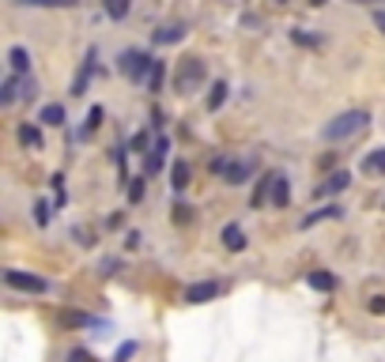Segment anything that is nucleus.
I'll use <instances>...</instances> for the list:
<instances>
[{
	"instance_id": "nucleus-1",
	"label": "nucleus",
	"mask_w": 385,
	"mask_h": 362,
	"mask_svg": "<svg viewBox=\"0 0 385 362\" xmlns=\"http://www.w3.org/2000/svg\"><path fill=\"white\" fill-rule=\"evenodd\" d=\"M366 117L363 110H348V114H340V117H333L325 128H321V136H325L328 143H340V140H351V136H359V132H366Z\"/></svg>"
},
{
	"instance_id": "nucleus-2",
	"label": "nucleus",
	"mask_w": 385,
	"mask_h": 362,
	"mask_svg": "<svg viewBox=\"0 0 385 362\" xmlns=\"http://www.w3.org/2000/svg\"><path fill=\"white\" fill-rule=\"evenodd\" d=\"M204 79H208L204 61H200V57H181L178 68H174V91H178V94H192V91L204 87Z\"/></svg>"
},
{
	"instance_id": "nucleus-3",
	"label": "nucleus",
	"mask_w": 385,
	"mask_h": 362,
	"mask_svg": "<svg viewBox=\"0 0 385 362\" xmlns=\"http://www.w3.org/2000/svg\"><path fill=\"white\" fill-rule=\"evenodd\" d=\"M117 68H121L128 79H136V83H148V76H151V68H155V61H151L148 53H140V50H125Z\"/></svg>"
},
{
	"instance_id": "nucleus-4",
	"label": "nucleus",
	"mask_w": 385,
	"mask_h": 362,
	"mask_svg": "<svg viewBox=\"0 0 385 362\" xmlns=\"http://www.w3.org/2000/svg\"><path fill=\"white\" fill-rule=\"evenodd\" d=\"M4 283L15 287V291H27V294H46V291H50V283H46L42 276H34V272H19V268H8Z\"/></svg>"
},
{
	"instance_id": "nucleus-5",
	"label": "nucleus",
	"mask_w": 385,
	"mask_h": 362,
	"mask_svg": "<svg viewBox=\"0 0 385 362\" xmlns=\"http://www.w3.org/2000/svg\"><path fill=\"white\" fill-rule=\"evenodd\" d=\"M268 200H272V208H287V204H291V181H287V174H272Z\"/></svg>"
},
{
	"instance_id": "nucleus-6",
	"label": "nucleus",
	"mask_w": 385,
	"mask_h": 362,
	"mask_svg": "<svg viewBox=\"0 0 385 362\" xmlns=\"http://www.w3.org/2000/svg\"><path fill=\"white\" fill-rule=\"evenodd\" d=\"M215 294H219V283H215V279H204V283H192L189 291H186V302L189 305H200V302H212Z\"/></svg>"
},
{
	"instance_id": "nucleus-7",
	"label": "nucleus",
	"mask_w": 385,
	"mask_h": 362,
	"mask_svg": "<svg viewBox=\"0 0 385 362\" xmlns=\"http://www.w3.org/2000/svg\"><path fill=\"white\" fill-rule=\"evenodd\" d=\"M348 185H351V174L348 170H336V174H328V178L317 185V192H321V197H333V192H344Z\"/></svg>"
},
{
	"instance_id": "nucleus-8",
	"label": "nucleus",
	"mask_w": 385,
	"mask_h": 362,
	"mask_svg": "<svg viewBox=\"0 0 385 362\" xmlns=\"http://www.w3.org/2000/svg\"><path fill=\"white\" fill-rule=\"evenodd\" d=\"M219 238H223V245H227L230 253H242V249H246V230L238 227V223H227Z\"/></svg>"
},
{
	"instance_id": "nucleus-9",
	"label": "nucleus",
	"mask_w": 385,
	"mask_h": 362,
	"mask_svg": "<svg viewBox=\"0 0 385 362\" xmlns=\"http://www.w3.org/2000/svg\"><path fill=\"white\" fill-rule=\"evenodd\" d=\"M253 170H257V159H238V163H230V170H227V185H242Z\"/></svg>"
},
{
	"instance_id": "nucleus-10",
	"label": "nucleus",
	"mask_w": 385,
	"mask_h": 362,
	"mask_svg": "<svg viewBox=\"0 0 385 362\" xmlns=\"http://www.w3.org/2000/svg\"><path fill=\"white\" fill-rule=\"evenodd\" d=\"M8 64H12V76H27L30 72V53L23 46H12L8 50Z\"/></svg>"
},
{
	"instance_id": "nucleus-11",
	"label": "nucleus",
	"mask_w": 385,
	"mask_h": 362,
	"mask_svg": "<svg viewBox=\"0 0 385 362\" xmlns=\"http://www.w3.org/2000/svg\"><path fill=\"white\" fill-rule=\"evenodd\" d=\"M19 94H23V76H8L4 83H0V106H12Z\"/></svg>"
},
{
	"instance_id": "nucleus-12",
	"label": "nucleus",
	"mask_w": 385,
	"mask_h": 362,
	"mask_svg": "<svg viewBox=\"0 0 385 362\" xmlns=\"http://www.w3.org/2000/svg\"><path fill=\"white\" fill-rule=\"evenodd\" d=\"M166 151H170V140H166V136H159V140H155V151L148 155V174H159V170H163Z\"/></svg>"
},
{
	"instance_id": "nucleus-13",
	"label": "nucleus",
	"mask_w": 385,
	"mask_h": 362,
	"mask_svg": "<svg viewBox=\"0 0 385 362\" xmlns=\"http://www.w3.org/2000/svg\"><path fill=\"white\" fill-rule=\"evenodd\" d=\"M340 215H344V208L340 204H325V208H317V212L314 215H306V219H302V227H317V223H325V219H340Z\"/></svg>"
},
{
	"instance_id": "nucleus-14",
	"label": "nucleus",
	"mask_w": 385,
	"mask_h": 362,
	"mask_svg": "<svg viewBox=\"0 0 385 362\" xmlns=\"http://www.w3.org/2000/svg\"><path fill=\"white\" fill-rule=\"evenodd\" d=\"M15 136H19V143H23L27 151H42V148H46L42 132H38L34 125H19V132H15Z\"/></svg>"
},
{
	"instance_id": "nucleus-15",
	"label": "nucleus",
	"mask_w": 385,
	"mask_h": 362,
	"mask_svg": "<svg viewBox=\"0 0 385 362\" xmlns=\"http://www.w3.org/2000/svg\"><path fill=\"white\" fill-rule=\"evenodd\" d=\"M91 72H95V53H87V61L79 64L76 79H72V94H83L87 91V79H91Z\"/></svg>"
},
{
	"instance_id": "nucleus-16",
	"label": "nucleus",
	"mask_w": 385,
	"mask_h": 362,
	"mask_svg": "<svg viewBox=\"0 0 385 362\" xmlns=\"http://www.w3.org/2000/svg\"><path fill=\"white\" fill-rule=\"evenodd\" d=\"M61 325H64V328H91V325H99V321H95L91 313H76V310H64V313H61Z\"/></svg>"
},
{
	"instance_id": "nucleus-17",
	"label": "nucleus",
	"mask_w": 385,
	"mask_h": 362,
	"mask_svg": "<svg viewBox=\"0 0 385 362\" xmlns=\"http://www.w3.org/2000/svg\"><path fill=\"white\" fill-rule=\"evenodd\" d=\"M306 283L314 287V291H336V276H333V272H310Z\"/></svg>"
},
{
	"instance_id": "nucleus-18",
	"label": "nucleus",
	"mask_w": 385,
	"mask_h": 362,
	"mask_svg": "<svg viewBox=\"0 0 385 362\" xmlns=\"http://www.w3.org/2000/svg\"><path fill=\"white\" fill-rule=\"evenodd\" d=\"M38 121H42V125H64V106H61V102H50V106H42Z\"/></svg>"
},
{
	"instance_id": "nucleus-19",
	"label": "nucleus",
	"mask_w": 385,
	"mask_h": 362,
	"mask_svg": "<svg viewBox=\"0 0 385 362\" xmlns=\"http://www.w3.org/2000/svg\"><path fill=\"white\" fill-rule=\"evenodd\" d=\"M363 170H366V174H385V148L371 151V155L363 159Z\"/></svg>"
},
{
	"instance_id": "nucleus-20",
	"label": "nucleus",
	"mask_w": 385,
	"mask_h": 362,
	"mask_svg": "<svg viewBox=\"0 0 385 362\" xmlns=\"http://www.w3.org/2000/svg\"><path fill=\"white\" fill-rule=\"evenodd\" d=\"M23 8H76L79 0H15Z\"/></svg>"
},
{
	"instance_id": "nucleus-21",
	"label": "nucleus",
	"mask_w": 385,
	"mask_h": 362,
	"mask_svg": "<svg viewBox=\"0 0 385 362\" xmlns=\"http://www.w3.org/2000/svg\"><path fill=\"white\" fill-rule=\"evenodd\" d=\"M223 102H227V83H212V94H208V110H219Z\"/></svg>"
},
{
	"instance_id": "nucleus-22",
	"label": "nucleus",
	"mask_w": 385,
	"mask_h": 362,
	"mask_svg": "<svg viewBox=\"0 0 385 362\" xmlns=\"http://www.w3.org/2000/svg\"><path fill=\"white\" fill-rule=\"evenodd\" d=\"M181 34H186V27H163L155 34V42L159 46H170V42H181Z\"/></svg>"
},
{
	"instance_id": "nucleus-23",
	"label": "nucleus",
	"mask_w": 385,
	"mask_h": 362,
	"mask_svg": "<svg viewBox=\"0 0 385 362\" xmlns=\"http://www.w3.org/2000/svg\"><path fill=\"white\" fill-rule=\"evenodd\" d=\"M128 8H132V0H106V15H110V19H125Z\"/></svg>"
},
{
	"instance_id": "nucleus-24",
	"label": "nucleus",
	"mask_w": 385,
	"mask_h": 362,
	"mask_svg": "<svg viewBox=\"0 0 385 362\" xmlns=\"http://www.w3.org/2000/svg\"><path fill=\"white\" fill-rule=\"evenodd\" d=\"M170 178H174V181H170L174 189H186V185H189V166H186V163H174V166H170Z\"/></svg>"
},
{
	"instance_id": "nucleus-25",
	"label": "nucleus",
	"mask_w": 385,
	"mask_h": 362,
	"mask_svg": "<svg viewBox=\"0 0 385 362\" xmlns=\"http://www.w3.org/2000/svg\"><path fill=\"white\" fill-rule=\"evenodd\" d=\"M268 189H272V174L257 181V189H253V200H250V204H253V208H261V204H264V197H268Z\"/></svg>"
},
{
	"instance_id": "nucleus-26",
	"label": "nucleus",
	"mask_w": 385,
	"mask_h": 362,
	"mask_svg": "<svg viewBox=\"0 0 385 362\" xmlns=\"http://www.w3.org/2000/svg\"><path fill=\"white\" fill-rule=\"evenodd\" d=\"M163 76H166L163 61H155V68H151V76H148V87H151V91H159V87H163Z\"/></svg>"
},
{
	"instance_id": "nucleus-27",
	"label": "nucleus",
	"mask_w": 385,
	"mask_h": 362,
	"mask_svg": "<svg viewBox=\"0 0 385 362\" xmlns=\"http://www.w3.org/2000/svg\"><path fill=\"white\" fill-rule=\"evenodd\" d=\"M227 170H230V159L227 155H215L212 159V174H223V178H227Z\"/></svg>"
},
{
	"instance_id": "nucleus-28",
	"label": "nucleus",
	"mask_w": 385,
	"mask_h": 362,
	"mask_svg": "<svg viewBox=\"0 0 385 362\" xmlns=\"http://www.w3.org/2000/svg\"><path fill=\"white\" fill-rule=\"evenodd\" d=\"M34 219H38V227H46V223H50V204H46V200H38V208H34Z\"/></svg>"
},
{
	"instance_id": "nucleus-29",
	"label": "nucleus",
	"mask_w": 385,
	"mask_h": 362,
	"mask_svg": "<svg viewBox=\"0 0 385 362\" xmlns=\"http://www.w3.org/2000/svg\"><path fill=\"white\" fill-rule=\"evenodd\" d=\"M99 121H102V106H91V114H87V125H83V132H91V128H99Z\"/></svg>"
},
{
	"instance_id": "nucleus-30",
	"label": "nucleus",
	"mask_w": 385,
	"mask_h": 362,
	"mask_svg": "<svg viewBox=\"0 0 385 362\" xmlns=\"http://www.w3.org/2000/svg\"><path fill=\"white\" fill-rule=\"evenodd\" d=\"M128 200H144V178H132V185H128Z\"/></svg>"
},
{
	"instance_id": "nucleus-31",
	"label": "nucleus",
	"mask_w": 385,
	"mask_h": 362,
	"mask_svg": "<svg viewBox=\"0 0 385 362\" xmlns=\"http://www.w3.org/2000/svg\"><path fill=\"white\" fill-rule=\"evenodd\" d=\"M295 42H299V46H321V38H314V34H302V30H295Z\"/></svg>"
},
{
	"instance_id": "nucleus-32",
	"label": "nucleus",
	"mask_w": 385,
	"mask_h": 362,
	"mask_svg": "<svg viewBox=\"0 0 385 362\" xmlns=\"http://www.w3.org/2000/svg\"><path fill=\"white\" fill-rule=\"evenodd\" d=\"M68 362H95L91 355H87L83 348H76V351H68Z\"/></svg>"
},
{
	"instance_id": "nucleus-33",
	"label": "nucleus",
	"mask_w": 385,
	"mask_h": 362,
	"mask_svg": "<svg viewBox=\"0 0 385 362\" xmlns=\"http://www.w3.org/2000/svg\"><path fill=\"white\" fill-rule=\"evenodd\" d=\"M371 313H385V299L378 294V299H371Z\"/></svg>"
},
{
	"instance_id": "nucleus-34",
	"label": "nucleus",
	"mask_w": 385,
	"mask_h": 362,
	"mask_svg": "<svg viewBox=\"0 0 385 362\" xmlns=\"http://www.w3.org/2000/svg\"><path fill=\"white\" fill-rule=\"evenodd\" d=\"M174 223H189V208H178V212H174Z\"/></svg>"
},
{
	"instance_id": "nucleus-35",
	"label": "nucleus",
	"mask_w": 385,
	"mask_h": 362,
	"mask_svg": "<svg viewBox=\"0 0 385 362\" xmlns=\"http://www.w3.org/2000/svg\"><path fill=\"white\" fill-rule=\"evenodd\" d=\"M374 23H378V30L385 34V12H374Z\"/></svg>"
},
{
	"instance_id": "nucleus-36",
	"label": "nucleus",
	"mask_w": 385,
	"mask_h": 362,
	"mask_svg": "<svg viewBox=\"0 0 385 362\" xmlns=\"http://www.w3.org/2000/svg\"><path fill=\"white\" fill-rule=\"evenodd\" d=\"M310 4H325V0H310Z\"/></svg>"
}]
</instances>
